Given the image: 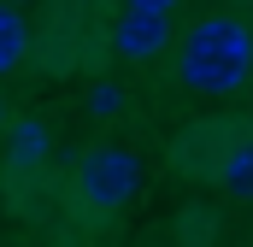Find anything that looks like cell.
Wrapping results in <instances>:
<instances>
[{
	"mask_svg": "<svg viewBox=\"0 0 253 247\" xmlns=\"http://www.w3.org/2000/svg\"><path fill=\"white\" fill-rule=\"evenodd\" d=\"M177 77L189 82L194 94H236L253 77V30L242 18H230V12L200 18L189 36H183Z\"/></svg>",
	"mask_w": 253,
	"mask_h": 247,
	"instance_id": "6da1fadb",
	"label": "cell"
},
{
	"mask_svg": "<svg viewBox=\"0 0 253 247\" xmlns=\"http://www.w3.org/2000/svg\"><path fill=\"white\" fill-rule=\"evenodd\" d=\"M71 194H77L83 212L118 218L129 200L141 194V159H135V147H118V141L83 147L77 153V171H71Z\"/></svg>",
	"mask_w": 253,
	"mask_h": 247,
	"instance_id": "7a4b0ae2",
	"label": "cell"
},
{
	"mask_svg": "<svg viewBox=\"0 0 253 247\" xmlns=\"http://www.w3.org/2000/svg\"><path fill=\"white\" fill-rule=\"evenodd\" d=\"M248 112H212V118H194L177 141H171V171L189 177V183H206L212 177V159L224 153V141L236 135V124Z\"/></svg>",
	"mask_w": 253,
	"mask_h": 247,
	"instance_id": "3957f363",
	"label": "cell"
},
{
	"mask_svg": "<svg viewBox=\"0 0 253 247\" xmlns=\"http://www.w3.org/2000/svg\"><path fill=\"white\" fill-rule=\"evenodd\" d=\"M106 47L118 53V59H159L165 47H171V12L165 6H141V0H124V12L112 18V36H106Z\"/></svg>",
	"mask_w": 253,
	"mask_h": 247,
	"instance_id": "277c9868",
	"label": "cell"
},
{
	"mask_svg": "<svg viewBox=\"0 0 253 247\" xmlns=\"http://www.w3.org/2000/svg\"><path fill=\"white\" fill-rule=\"evenodd\" d=\"M206 188H218V194H230V200H253V118L236 124V135H230L224 153L212 159Z\"/></svg>",
	"mask_w": 253,
	"mask_h": 247,
	"instance_id": "5b68a950",
	"label": "cell"
},
{
	"mask_svg": "<svg viewBox=\"0 0 253 247\" xmlns=\"http://www.w3.org/2000/svg\"><path fill=\"white\" fill-rule=\"evenodd\" d=\"M47 153H53V129H47L42 118L6 124V171H12V177L42 171V165H47Z\"/></svg>",
	"mask_w": 253,
	"mask_h": 247,
	"instance_id": "8992f818",
	"label": "cell"
},
{
	"mask_svg": "<svg viewBox=\"0 0 253 247\" xmlns=\"http://www.w3.org/2000/svg\"><path fill=\"white\" fill-rule=\"evenodd\" d=\"M24 59H30V24L12 0H0V77H12Z\"/></svg>",
	"mask_w": 253,
	"mask_h": 247,
	"instance_id": "52a82bcc",
	"label": "cell"
},
{
	"mask_svg": "<svg viewBox=\"0 0 253 247\" xmlns=\"http://www.w3.org/2000/svg\"><path fill=\"white\" fill-rule=\"evenodd\" d=\"M83 112H88V118H100V124H112L118 112H124V88H118V82H94V88H88V100H83Z\"/></svg>",
	"mask_w": 253,
	"mask_h": 247,
	"instance_id": "ba28073f",
	"label": "cell"
},
{
	"mask_svg": "<svg viewBox=\"0 0 253 247\" xmlns=\"http://www.w3.org/2000/svg\"><path fill=\"white\" fill-rule=\"evenodd\" d=\"M141 6H165V12H171V6H177V0H141Z\"/></svg>",
	"mask_w": 253,
	"mask_h": 247,
	"instance_id": "9c48e42d",
	"label": "cell"
},
{
	"mask_svg": "<svg viewBox=\"0 0 253 247\" xmlns=\"http://www.w3.org/2000/svg\"><path fill=\"white\" fill-rule=\"evenodd\" d=\"M0 129H6V100H0Z\"/></svg>",
	"mask_w": 253,
	"mask_h": 247,
	"instance_id": "30bf717a",
	"label": "cell"
}]
</instances>
